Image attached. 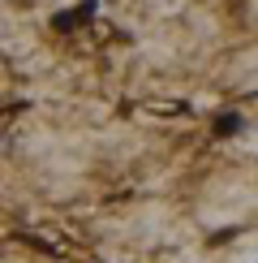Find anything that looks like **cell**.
<instances>
[{
  "mask_svg": "<svg viewBox=\"0 0 258 263\" xmlns=\"http://www.w3.org/2000/svg\"><path fill=\"white\" fill-rule=\"evenodd\" d=\"M91 9H95V5H82L78 13H64V17H56V30H73L78 22H86V17H91Z\"/></svg>",
  "mask_w": 258,
  "mask_h": 263,
  "instance_id": "6da1fadb",
  "label": "cell"
},
{
  "mask_svg": "<svg viewBox=\"0 0 258 263\" xmlns=\"http://www.w3.org/2000/svg\"><path fill=\"white\" fill-rule=\"evenodd\" d=\"M215 129H220V134H236V129H241V121H236V117H220V121H215Z\"/></svg>",
  "mask_w": 258,
  "mask_h": 263,
  "instance_id": "7a4b0ae2",
  "label": "cell"
}]
</instances>
